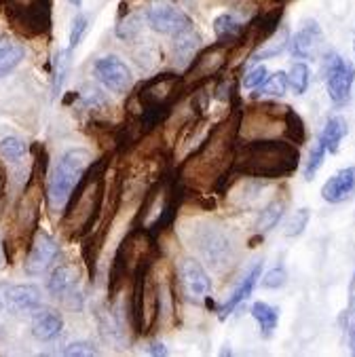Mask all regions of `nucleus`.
<instances>
[{
  "label": "nucleus",
  "instance_id": "obj_1",
  "mask_svg": "<svg viewBox=\"0 0 355 357\" xmlns=\"http://www.w3.org/2000/svg\"><path fill=\"white\" fill-rule=\"evenodd\" d=\"M243 108L231 106L229 116L211 129L190 157L178 167V180L190 190L216 188L233 165V155L239 139Z\"/></svg>",
  "mask_w": 355,
  "mask_h": 357
},
{
  "label": "nucleus",
  "instance_id": "obj_2",
  "mask_svg": "<svg viewBox=\"0 0 355 357\" xmlns=\"http://www.w3.org/2000/svg\"><path fill=\"white\" fill-rule=\"evenodd\" d=\"M301 165V151L296 144L279 137L237 139L231 169L243 178L279 180L292 176Z\"/></svg>",
  "mask_w": 355,
  "mask_h": 357
},
{
  "label": "nucleus",
  "instance_id": "obj_3",
  "mask_svg": "<svg viewBox=\"0 0 355 357\" xmlns=\"http://www.w3.org/2000/svg\"><path fill=\"white\" fill-rule=\"evenodd\" d=\"M89 167V153L85 149H73L63 153V157L59 159L51 182H49V190H47V199L51 203V207L59 209L66 207L70 195L77 188L79 180L83 178V174Z\"/></svg>",
  "mask_w": 355,
  "mask_h": 357
},
{
  "label": "nucleus",
  "instance_id": "obj_4",
  "mask_svg": "<svg viewBox=\"0 0 355 357\" xmlns=\"http://www.w3.org/2000/svg\"><path fill=\"white\" fill-rule=\"evenodd\" d=\"M229 57H231V45L220 43V40H216L211 47L201 49L192 57V61L188 63V70L182 77V85L186 93H192L195 89L211 83V79H216L227 68Z\"/></svg>",
  "mask_w": 355,
  "mask_h": 357
},
{
  "label": "nucleus",
  "instance_id": "obj_5",
  "mask_svg": "<svg viewBox=\"0 0 355 357\" xmlns=\"http://www.w3.org/2000/svg\"><path fill=\"white\" fill-rule=\"evenodd\" d=\"M190 241H192V248L199 250L201 258L214 271H222L225 266L231 264V260H233L231 241L216 227L205 225V227L192 231V239Z\"/></svg>",
  "mask_w": 355,
  "mask_h": 357
},
{
  "label": "nucleus",
  "instance_id": "obj_6",
  "mask_svg": "<svg viewBox=\"0 0 355 357\" xmlns=\"http://www.w3.org/2000/svg\"><path fill=\"white\" fill-rule=\"evenodd\" d=\"M178 283L182 292L188 296V301L192 303H203L209 309L214 307V303L209 301L211 294V279L207 275V271L203 268V264L195 258H184L178 264Z\"/></svg>",
  "mask_w": 355,
  "mask_h": 357
},
{
  "label": "nucleus",
  "instance_id": "obj_7",
  "mask_svg": "<svg viewBox=\"0 0 355 357\" xmlns=\"http://www.w3.org/2000/svg\"><path fill=\"white\" fill-rule=\"evenodd\" d=\"M328 96L334 106H345L351 96V85L355 81V68L349 66L340 55L330 53L328 55Z\"/></svg>",
  "mask_w": 355,
  "mask_h": 357
},
{
  "label": "nucleus",
  "instance_id": "obj_8",
  "mask_svg": "<svg viewBox=\"0 0 355 357\" xmlns=\"http://www.w3.org/2000/svg\"><path fill=\"white\" fill-rule=\"evenodd\" d=\"M146 20H149V26L155 32L165 34V36H178V34L192 28L190 17L182 9H178L174 5H167V3H159V5L151 7L149 13H146Z\"/></svg>",
  "mask_w": 355,
  "mask_h": 357
},
{
  "label": "nucleus",
  "instance_id": "obj_9",
  "mask_svg": "<svg viewBox=\"0 0 355 357\" xmlns=\"http://www.w3.org/2000/svg\"><path fill=\"white\" fill-rule=\"evenodd\" d=\"M93 73L98 81L112 93H127L131 89V73L123 59L116 55H108L96 61Z\"/></svg>",
  "mask_w": 355,
  "mask_h": 357
},
{
  "label": "nucleus",
  "instance_id": "obj_10",
  "mask_svg": "<svg viewBox=\"0 0 355 357\" xmlns=\"http://www.w3.org/2000/svg\"><path fill=\"white\" fill-rule=\"evenodd\" d=\"M59 256V245L57 241L49 235V233H43L38 231L32 245H30V252L24 260V271L28 275H43L53 262L55 258Z\"/></svg>",
  "mask_w": 355,
  "mask_h": 357
},
{
  "label": "nucleus",
  "instance_id": "obj_11",
  "mask_svg": "<svg viewBox=\"0 0 355 357\" xmlns=\"http://www.w3.org/2000/svg\"><path fill=\"white\" fill-rule=\"evenodd\" d=\"M292 43V55L299 59H313L324 51V32L315 20L303 22L301 30L294 34Z\"/></svg>",
  "mask_w": 355,
  "mask_h": 357
},
{
  "label": "nucleus",
  "instance_id": "obj_12",
  "mask_svg": "<svg viewBox=\"0 0 355 357\" xmlns=\"http://www.w3.org/2000/svg\"><path fill=\"white\" fill-rule=\"evenodd\" d=\"M43 294L38 285L32 283H22V285H11L5 292V307L13 315H26V313H36L40 309Z\"/></svg>",
  "mask_w": 355,
  "mask_h": 357
},
{
  "label": "nucleus",
  "instance_id": "obj_13",
  "mask_svg": "<svg viewBox=\"0 0 355 357\" xmlns=\"http://www.w3.org/2000/svg\"><path fill=\"white\" fill-rule=\"evenodd\" d=\"M49 294L59 298V301H68V298H77L79 294V268L70 262L59 264L51 277H49Z\"/></svg>",
  "mask_w": 355,
  "mask_h": 357
},
{
  "label": "nucleus",
  "instance_id": "obj_14",
  "mask_svg": "<svg viewBox=\"0 0 355 357\" xmlns=\"http://www.w3.org/2000/svg\"><path fill=\"white\" fill-rule=\"evenodd\" d=\"M353 192H355V167L340 169L322 186V199L332 203V205L351 199Z\"/></svg>",
  "mask_w": 355,
  "mask_h": 357
},
{
  "label": "nucleus",
  "instance_id": "obj_15",
  "mask_svg": "<svg viewBox=\"0 0 355 357\" xmlns=\"http://www.w3.org/2000/svg\"><path fill=\"white\" fill-rule=\"evenodd\" d=\"M260 273H262V262H256V264L250 268V273L241 279V283L233 290V294L229 296V301L218 309L220 319H227L243 301H248V298L252 296V292H254V288H256V283H258V279H260Z\"/></svg>",
  "mask_w": 355,
  "mask_h": 357
},
{
  "label": "nucleus",
  "instance_id": "obj_16",
  "mask_svg": "<svg viewBox=\"0 0 355 357\" xmlns=\"http://www.w3.org/2000/svg\"><path fill=\"white\" fill-rule=\"evenodd\" d=\"M61 328H63V319L53 309H38L32 319V334H34V338H38L43 342L57 338L61 334Z\"/></svg>",
  "mask_w": 355,
  "mask_h": 357
},
{
  "label": "nucleus",
  "instance_id": "obj_17",
  "mask_svg": "<svg viewBox=\"0 0 355 357\" xmlns=\"http://www.w3.org/2000/svg\"><path fill=\"white\" fill-rule=\"evenodd\" d=\"M349 133V125L342 116H330L317 137L319 144L326 149V153L330 155H336L338 149H340V142L345 139V135Z\"/></svg>",
  "mask_w": 355,
  "mask_h": 357
},
{
  "label": "nucleus",
  "instance_id": "obj_18",
  "mask_svg": "<svg viewBox=\"0 0 355 357\" xmlns=\"http://www.w3.org/2000/svg\"><path fill=\"white\" fill-rule=\"evenodd\" d=\"M26 55V49L22 43L9 38V36H0V79L9 77V73L22 63Z\"/></svg>",
  "mask_w": 355,
  "mask_h": 357
},
{
  "label": "nucleus",
  "instance_id": "obj_19",
  "mask_svg": "<svg viewBox=\"0 0 355 357\" xmlns=\"http://www.w3.org/2000/svg\"><path fill=\"white\" fill-rule=\"evenodd\" d=\"M246 28L235 15L231 13H225V15H218L216 22H214V32H216V38L220 43H227V45H235V43H241L243 40V34H246Z\"/></svg>",
  "mask_w": 355,
  "mask_h": 357
},
{
  "label": "nucleus",
  "instance_id": "obj_20",
  "mask_svg": "<svg viewBox=\"0 0 355 357\" xmlns=\"http://www.w3.org/2000/svg\"><path fill=\"white\" fill-rule=\"evenodd\" d=\"M288 43H290V32H288V28H286V26H283V28H281V32L277 30L269 40H264V43L260 45V49H256V51L252 53L250 63H258V61H262V59L277 57L279 53L286 51Z\"/></svg>",
  "mask_w": 355,
  "mask_h": 357
},
{
  "label": "nucleus",
  "instance_id": "obj_21",
  "mask_svg": "<svg viewBox=\"0 0 355 357\" xmlns=\"http://www.w3.org/2000/svg\"><path fill=\"white\" fill-rule=\"evenodd\" d=\"M286 205H288L286 199H275V201H271V203L260 211V216H258V220H256V225H254L256 233H258V235H264V233L273 231V229L279 225V220L283 218V211H286Z\"/></svg>",
  "mask_w": 355,
  "mask_h": 357
},
{
  "label": "nucleus",
  "instance_id": "obj_22",
  "mask_svg": "<svg viewBox=\"0 0 355 357\" xmlns=\"http://www.w3.org/2000/svg\"><path fill=\"white\" fill-rule=\"evenodd\" d=\"M283 137H286L288 142H292V144L296 146H303L307 142V127H305V121L303 116L292 110L288 106L286 110V116H283Z\"/></svg>",
  "mask_w": 355,
  "mask_h": 357
},
{
  "label": "nucleus",
  "instance_id": "obj_23",
  "mask_svg": "<svg viewBox=\"0 0 355 357\" xmlns=\"http://www.w3.org/2000/svg\"><path fill=\"white\" fill-rule=\"evenodd\" d=\"M252 317L258 321L260 326V332L264 338H269L273 334V330L277 328V321H279V309L269 305V303H256L252 307Z\"/></svg>",
  "mask_w": 355,
  "mask_h": 357
},
{
  "label": "nucleus",
  "instance_id": "obj_24",
  "mask_svg": "<svg viewBox=\"0 0 355 357\" xmlns=\"http://www.w3.org/2000/svg\"><path fill=\"white\" fill-rule=\"evenodd\" d=\"M288 89V75L286 73H275L273 77H266V81L256 87V93L252 96L254 100L262 98H281Z\"/></svg>",
  "mask_w": 355,
  "mask_h": 357
},
{
  "label": "nucleus",
  "instance_id": "obj_25",
  "mask_svg": "<svg viewBox=\"0 0 355 357\" xmlns=\"http://www.w3.org/2000/svg\"><path fill=\"white\" fill-rule=\"evenodd\" d=\"M199 40H201V38H199V34L192 32V28L186 30V32H182V34H178V36H176V43H174L176 57H178V59H184V61H192L195 51H197V47H199Z\"/></svg>",
  "mask_w": 355,
  "mask_h": 357
},
{
  "label": "nucleus",
  "instance_id": "obj_26",
  "mask_svg": "<svg viewBox=\"0 0 355 357\" xmlns=\"http://www.w3.org/2000/svg\"><path fill=\"white\" fill-rule=\"evenodd\" d=\"M70 55L73 51L70 49H63L55 55V63H53V93L59 96L61 93V87H63V81L68 77V70H70Z\"/></svg>",
  "mask_w": 355,
  "mask_h": 357
},
{
  "label": "nucleus",
  "instance_id": "obj_27",
  "mask_svg": "<svg viewBox=\"0 0 355 357\" xmlns=\"http://www.w3.org/2000/svg\"><path fill=\"white\" fill-rule=\"evenodd\" d=\"M311 83V73H309V66L299 61L290 68V75H288V85L292 87V91L296 96H303L309 89Z\"/></svg>",
  "mask_w": 355,
  "mask_h": 357
},
{
  "label": "nucleus",
  "instance_id": "obj_28",
  "mask_svg": "<svg viewBox=\"0 0 355 357\" xmlns=\"http://www.w3.org/2000/svg\"><path fill=\"white\" fill-rule=\"evenodd\" d=\"M26 151H28L26 142L20 139V137H15V135L5 137L3 142H0V155H3L7 161H13V163H15V161L24 159Z\"/></svg>",
  "mask_w": 355,
  "mask_h": 357
},
{
  "label": "nucleus",
  "instance_id": "obj_29",
  "mask_svg": "<svg viewBox=\"0 0 355 357\" xmlns=\"http://www.w3.org/2000/svg\"><path fill=\"white\" fill-rule=\"evenodd\" d=\"M309 220H311V211L307 207H303L296 213H292V218L286 222V231H283V233H286V237H299L307 229Z\"/></svg>",
  "mask_w": 355,
  "mask_h": 357
},
{
  "label": "nucleus",
  "instance_id": "obj_30",
  "mask_svg": "<svg viewBox=\"0 0 355 357\" xmlns=\"http://www.w3.org/2000/svg\"><path fill=\"white\" fill-rule=\"evenodd\" d=\"M286 283H288V273H286V268H283V266H275V268L266 271L262 275V279H260V285H262L264 290H279Z\"/></svg>",
  "mask_w": 355,
  "mask_h": 357
},
{
  "label": "nucleus",
  "instance_id": "obj_31",
  "mask_svg": "<svg viewBox=\"0 0 355 357\" xmlns=\"http://www.w3.org/2000/svg\"><path fill=\"white\" fill-rule=\"evenodd\" d=\"M326 149L319 144V142H317V144L313 146V151H311V155H309V161H307V165H305V180L307 182H311L313 178H315V174L319 172V167L324 165V159H326Z\"/></svg>",
  "mask_w": 355,
  "mask_h": 357
},
{
  "label": "nucleus",
  "instance_id": "obj_32",
  "mask_svg": "<svg viewBox=\"0 0 355 357\" xmlns=\"http://www.w3.org/2000/svg\"><path fill=\"white\" fill-rule=\"evenodd\" d=\"M87 26H89V20L85 17V15H77L75 17V22H73V30H70V51H75L79 45H81V40H83V36H85V32H87Z\"/></svg>",
  "mask_w": 355,
  "mask_h": 357
},
{
  "label": "nucleus",
  "instance_id": "obj_33",
  "mask_svg": "<svg viewBox=\"0 0 355 357\" xmlns=\"http://www.w3.org/2000/svg\"><path fill=\"white\" fill-rule=\"evenodd\" d=\"M139 30H142V26H139V15H131V17H127L125 22H121V24L116 26V34H119V38H123V40L135 38V36L139 34Z\"/></svg>",
  "mask_w": 355,
  "mask_h": 357
},
{
  "label": "nucleus",
  "instance_id": "obj_34",
  "mask_svg": "<svg viewBox=\"0 0 355 357\" xmlns=\"http://www.w3.org/2000/svg\"><path fill=\"white\" fill-rule=\"evenodd\" d=\"M61 353L66 357H91V355H98V349L87 340H79V342L68 344Z\"/></svg>",
  "mask_w": 355,
  "mask_h": 357
},
{
  "label": "nucleus",
  "instance_id": "obj_35",
  "mask_svg": "<svg viewBox=\"0 0 355 357\" xmlns=\"http://www.w3.org/2000/svg\"><path fill=\"white\" fill-rule=\"evenodd\" d=\"M266 77H269V70L258 63V66H254L250 73L243 77V87L246 89H256V87H260L266 81Z\"/></svg>",
  "mask_w": 355,
  "mask_h": 357
},
{
  "label": "nucleus",
  "instance_id": "obj_36",
  "mask_svg": "<svg viewBox=\"0 0 355 357\" xmlns=\"http://www.w3.org/2000/svg\"><path fill=\"white\" fill-rule=\"evenodd\" d=\"M7 178H9V174H7V167H5V163L0 161V197L5 195V190H7Z\"/></svg>",
  "mask_w": 355,
  "mask_h": 357
},
{
  "label": "nucleus",
  "instance_id": "obj_37",
  "mask_svg": "<svg viewBox=\"0 0 355 357\" xmlns=\"http://www.w3.org/2000/svg\"><path fill=\"white\" fill-rule=\"evenodd\" d=\"M149 353H151V355H167V349H165L163 342H153L151 349H149Z\"/></svg>",
  "mask_w": 355,
  "mask_h": 357
},
{
  "label": "nucleus",
  "instance_id": "obj_38",
  "mask_svg": "<svg viewBox=\"0 0 355 357\" xmlns=\"http://www.w3.org/2000/svg\"><path fill=\"white\" fill-rule=\"evenodd\" d=\"M7 262V252H5V241L0 239V266H5Z\"/></svg>",
  "mask_w": 355,
  "mask_h": 357
},
{
  "label": "nucleus",
  "instance_id": "obj_39",
  "mask_svg": "<svg viewBox=\"0 0 355 357\" xmlns=\"http://www.w3.org/2000/svg\"><path fill=\"white\" fill-rule=\"evenodd\" d=\"M349 336H351V351H353V355H355V326H351Z\"/></svg>",
  "mask_w": 355,
  "mask_h": 357
},
{
  "label": "nucleus",
  "instance_id": "obj_40",
  "mask_svg": "<svg viewBox=\"0 0 355 357\" xmlns=\"http://www.w3.org/2000/svg\"><path fill=\"white\" fill-rule=\"evenodd\" d=\"M70 3H73L75 7H81V3H83V0H70Z\"/></svg>",
  "mask_w": 355,
  "mask_h": 357
},
{
  "label": "nucleus",
  "instance_id": "obj_41",
  "mask_svg": "<svg viewBox=\"0 0 355 357\" xmlns=\"http://www.w3.org/2000/svg\"><path fill=\"white\" fill-rule=\"evenodd\" d=\"M3 309H5V303H3V301H0V313H3Z\"/></svg>",
  "mask_w": 355,
  "mask_h": 357
},
{
  "label": "nucleus",
  "instance_id": "obj_42",
  "mask_svg": "<svg viewBox=\"0 0 355 357\" xmlns=\"http://www.w3.org/2000/svg\"><path fill=\"white\" fill-rule=\"evenodd\" d=\"M353 51H355V43H353Z\"/></svg>",
  "mask_w": 355,
  "mask_h": 357
}]
</instances>
